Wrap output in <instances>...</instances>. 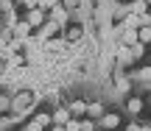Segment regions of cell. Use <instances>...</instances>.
Here are the masks:
<instances>
[{
  "mask_svg": "<svg viewBox=\"0 0 151 131\" xmlns=\"http://www.w3.org/2000/svg\"><path fill=\"white\" fill-rule=\"evenodd\" d=\"M59 28H62L59 22H53V20H48V22H45V25H39L37 31H34V36H37L39 42H48V39H53V33L59 31Z\"/></svg>",
  "mask_w": 151,
  "mask_h": 131,
  "instance_id": "1",
  "label": "cell"
},
{
  "mask_svg": "<svg viewBox=\"0 0 151 131\" xmlns=\"http://www.w3.org/2000/svg\"><path fill=\"white\" fill-rule=\"evenodd\" d=\"M25 20L31 22L34 31H37V28H39V25H45L50 17H48V11H45V9H28V11H25Z\"/></svg>",
  "mask_w": 151,
  "mask_h": 131,
  "instance_id": "2",
  "label": "cell"
},
{
  "mask_svg": "<svg viewBox=\"0 0 151 131\" xmlns=\"http://www.w3.org/2000/svg\"><path fill=\"white\" fill-rule=\"evenodd\" d=\"M118 33H120V42L129 45V48L140 42V28H123V25H120V28H118Z\"/></svg>",
  "mask_w": 151,
  "mask_h": 131,
  "instance_id": "3",
  "label": "cell"
},
{
  "mask_svg": "<svg viewBox=\"0 0 151 131\" xmlns=\"http://www.w3.org/2000/svg\"><path fill=\"white\" fill-rule=\"evenodd\" d=\"M48 17H50L53 22H59L62 28H65V25H67V20H70V9H65V6L59 3V6H53V9L48 11Z\"/></svg>",
  "mask_w": 151,
  "mask_h": 131,
  "instance_id": "4",
  "label": "cell"
},
{
  "mask_svg": "<svg viewBox=\"0 0 151 131\" xmlns=\"http://www.w3.org/2000/svg\"><path fill=\"white\" fill-rule=\"evenodd\" d=\"M11 28H14V36H17V39H28V36L34 33V25L25 20V17H22V20H17Z\"/></svg>",
  "mask_w": 151,
  "mask_h": 131,
  "instance_id": "5",
  "label": "cell"
},
{
  "mask_svg": "<svg viewBox=\"0 0 151 131\" xmlns=\"http://www.w3.org/2000/svg\"><path fill=\"white\" fill-rule=\"evenodd\" d=\"M118 126H120V115H115V112H104V117L98 120V128H106V131H112Z\"/></svg>",
  "mask_w": 151,
  "mask_h": 131,
  "instance_id": "6",
  "label": "cell"
},
{
  "mask_svg": "<svg viewBox=\"0 0 151 131\" xmlns=\"http://www.w3.org/2000/svg\"><path fill=\"white\" fill-rule=\"evenodd\" d=\"M115 59H118V64H120V67H126V64H132V61H134V53H132V48H129V45H123V42H120L118 56H115Z\"/></svg>",
  "mask_w": 151,
  "mask_h": 131,
  "instance_id": "7",
  "label": "cell"
},
{
  "mask_svg": "<svg viewBox=\"0 0 151 131\" xmlns=\"http://www.w3.org/2000/svg\"><path fill=\"white\" fill-rule=\"evenodd\" d=\"M34 123H37L39 128H50L53 126V112H39V115H34Z\"/></svg>",
  "mask_w": 151,
  "mask_h": 131,
  "instance_id": "8",
  "label": "cell"
},
{
  "mask_svg": "<svg viewBox=\"0 0 151 131\" xmlns=\"http://www.w3.org/2000/svg\"><path fill=\"white\" fill-rule=\"evenodd\" d=\"M70 117H73L70 109H56V112H53V126H65Z\"/></svg>",
  "mask_w": 151,
  "mask_h": 131,
  "instance_id": "9",
  "label": "cell"
},
{
  "mask_svg": "<svg viewBox=\"0 0 151 131\" xmlns=\"http://www.w3.org/2000/svg\"><path fill=\"white\" fill-rule=\"evenodd\" d=\"M67 109L73 112V117H84V115H87V103H84V100H81V98H76L73 103L67 106Z\"/></svg>",
  "mask_w": 151,
  "mask_h": 131,
  "instance_id": "10",
  "label": "cell"
},
{
  "mask_svg": "<svg viewBox=\"0 0 151 131\" xmlns=\"http://www.w3.org/2000/svg\"><path fill=\"white\" fill-rule=\"evenodd\" d=\"M22 64H25V56H22V53H14L9 61H6V70H22Z\"/></svg>",
  "mask_w": 151,
  "mask_h": 131,
  "instance_id": "11",
  "label": "cell"
},
{
  "mask_svg": "<svg viewBox=\"0 0 151 131\" xmlns=\"http://www.w3.org/2000/svg\"><path fill=\"white\" fill-rule=\"evenodd\" d=\"M87 117L101 120V117H104V103H87Z\"/></svg>",
  "mask_w": 151,
  "mask_h": 131,
  "instance_id": "12",
  "label": "cell"
},
{
  "mask_svg": "<svg viewBox=\"0 0 151 131\" xmlns=\"http://www.w3.org/2000/svg\"><path fill=\"white\" fill-rule=\"evenodd\" d=\"M126 112H129V115H140V112H143V100L140 98H132L129 103H126Z\"/></svg>",
  "mask_w": 151,
  "mask_h": 131,
  "instance_id": "13",
  "label": "cell"
},
{
  "mask_svg": "<svg viewBox=\"0 0 151 131\" xmlns=\"http://www.w3.org/2000/svg\"><path fill=\"white\" fill-rule=\"evenodd\" d=\"M148 6L151 3H146V0H132V14H146Z\"/></svg>",
  "mask_w": 151,
  "mask_h": 131,
  "instance_id": "14",
  "label": "cell"
},
{
  "mask_svg": "<svg viewBox=\"0 0 151 131\" xmlns=\"http://www.w3.org/2000/svg\"><path fill=\"white\" fill-rule=\"evenodd\" d=\"M81 131H98V123H95V117H81Z\"/></svg>",
  "mask_w": 151,
  "mask_h": 131,
  "instance_id": "15",
  "label": "cell"
},
{
  "mask_svg": "<svg viewBox=\"0 0 151 131\" xmlns=\"http://www.w3.org/2000/svg\"><path fill=\"white\" fill-rule=\"evenodd\" d=\"M132 14V3H120L118 9H115V17H118V20H123V17H129Z\"/></svg>",
  "mask_w": 151,
  "mask_h": 131,
  "instance_id": "16",
  "label": "cell"
},
{
  "mask_svg": "<svg viewBox=\"0 0 151 131\" xmlns=\"http://www.w3.org/2000/svg\"><path fill=\"white\" fill-rule=\"evenodd\" d=\"M132 78H137V81H151V67H143V70L132 73Z\"/></svg>",
  "mask_w": 151,
  "mask_h": 131,
  "instance_id": "17",
  "label": "cell"
},
{
  "mask_svg": "<svg viewBox=\"0 0 151 131\" xmlns=\"http://www.w3.org/2000/svg\"><path fill=\"white\" fill-rule=\"evenodd\" d=\"M67 131H81V117H70V120L65 123Z\"/></svg>",
  "mask_w": 151,
  "mask_h": 131,
  "instance_id": "18",
  "label": "cell"
},
{
  "mask_svg": "<svg viewBox=\"0 0 151 131\" xmlns=\"http://www.w3.org/2000/svg\"><path fill=\"white\" fill-rule=\"evenodd\" d=\"M132 53H134V59H143V53H146V42H137V45H132Z\"/></svg>",
  "mask_w": 151,
  "mask_h": 131,
  "instance_id": "19",
  "label": "cell"
},
{
  "mask_svg": "<svg viewBox=\"0 0 151 131\" xmlns=\"http://www.w3.org/2000/svg\"><path fill=\"white\" fill-rule=\"evenodd\" d=\"M140 42H146V45L151 42V25H143L140 28Z\"/></svg>",
  "mask_w": 151,
  "mask_h": 131,
  "instance_id": "20",
  "label": "cell"
},
{
  "mask_svg": "<svg viewBox=\"0 0 151 131\" xmlns=\"http://www.w3.org/2000/svg\"><path fill=\"white\" fill-rule=\"evenodd\" d=\"M37 6H39V9H45V11H50L53 6H59V0H37Z\"/></svg>",
  "mask_w": 151,
  "mask_h": 131,
  "instance_id": "21",
  "label": "cell"
},
{
  "mask_svg": "<svg viewBox=\"0 0 151 131\" xmlns=\"http://www.w3.org/2000/svg\"><path fill=\"white\" fill-rule=\"evenodd\" d=\"M118 89H123V92H129V78H120V75H118Z\"/></svg>",
  "mask_w": 151,
  "mask_h": 131,
  "instance_id": "22",
  "label": "cell"
},
{
  "mask_svg": "<svg viewBox=\"0 0 151 131\" xmlns=\"http://www.w3.org/2000/svg\"><path fill=\"white\" fill-rule=\"evenodd\" d=\"M62 6H65V9H78V0H62Z\"/></svg>",
  "mask_w": 151,
  "mask_h": 131,
  "instance_id": "23",
  "label": "cell"
},
{
  "mask_svg": "<svg viewBox=\"0 0 151 131\" xmlns=\"http://www.w3.org/2000/svg\"><path fill=\"white\" fill-rule=\"evenodd\" d=\"M22 6H25V9H39L37 0H22Z\"/></svg>",
  "mask_w": 151,
  "mask_h": 131,
  "instance_id": "24",
  "label": "cell"
},
{
  "mask_svg": "<svg viewBox=\"0 0 151 131\" xmlns=\"http://www.w3.org/2000/svg\"><path fill=\"white\" fill-rule=\"evenodd\" d=\"M0 9H3V11H11V0H0Z\"/></svg>",
  "mask_w": 151,
  "mask_h": 131,
  "instance_id": "25",
  "label": "cell"
},
{
  "mask_svg": "<svg viewBox=\"0 0 151 131\" xmlns=\"http://www.w3.org/2000/svg\"><path fill=\"white\" fill-rule=\"evenodd\" d=\"M126 131H140V126H137V123H129V126H126Z\"/></svg>",
  "mask_w": 151,
  "mask_h": 131,
  "instance_id": "26",
  "label": "cell"
},
{
  "mask_svg": "<svg viewBox=\"0 0 151 131\" xmlns=\"http://www.w3.org/2000/svg\"><path fill=\"white\" fill-rule=\"evenodd\" d=\"M6 106H9V100H6V98H3V95H0V112H3V109H6Z\"/></svg>",
  "mask_w": 151,
  "mask_h": 131,
  "instance_id": "27",
  "label": "cell"
},
{
  "mask_svg": "<svg viewBox=\"0 0 151 131\" xmlns=\"http://www.w3.org/2000/svg\"><path fill=\"white\" fill-rule=\"evenodd\" d=\"M140 131H151V126H148V123H146V126H140Z\"/></svg>",
  "mask_w": 151,
  "mask_h": 131,
  "instance_id": "28",
  "label": "cell"
},
{
  "mask_svg": "<svg viewBox=\"0 0 151 131\" xmlns=\"http://www.w3.org/2000/svg\"><path fill=\"white\" fill-rule=\"evenodd\" d=\"M3 45H9V42H6V39H3V36H0V48H3Z\"/></svg>",
  "mask_w": 151,
  "mask_h": 131,
  "instance_id": "29",
  "label": "cell"
},
{
  "mask_svg": "<svg viewBox=\"0 0 151 131\" xmlns=\"http://www.w3.org/2000/svg\"><path fill=\"white\" fill-rule=\"evenodd\" d=\"M3 25H6V22H3V17H0V28H3Z\"/></svg>",
  "mask_w": 151,
  "mask_h": 131,
  "instance_id": "30",
  "label": "cell"
},
{
  "mask_svg": "<svg viewBox=\"0 0 151 131\" xmlns=\"http://www.w3.org/2000/svg\"><path fill=\"white\" fill-rule=\"evenodd\" d=\"M98 131H106V128H98Z\"/></svg>",
  "mask_w": 151,
  "mask_h": 131,
  "instance_id": "31",
  "label": "cell"
},
{
  "mask_svg": "<svg viewBox=\"0 0 151 131\" xmlns=\"http://www.w3.org/2000/svg\"><path fill=\"white\" fill-rule=\"evenodd\" d=\"M148 14H151V6H148Z\"/></svg>",
  "mask_w": 151,
  "mask_h": 131,
  "instance_id": "32",
  "label": "cell"
},
{
  "mask_svg": "<svg viewBox=\"0 0 151 131\" xmlns=\"http://www.w3.org/2000/svg\"><path fill=\"white\" fill-rule=\"evenodd\" d=\"M146 3H151V0H146Z\"/></svg>",
  "mask_w": 151,
  "mask_h": 131,
  "instance_id": "33",
  "label": "cell"
},
{
  "mask_svg": "<svg viewBox=\"0 0 151 131\" xmlns=\"http://www.w3.org/2000/svg\"><path fill=\"white\" fill-rule=\"evenodd\" d=\"M59 3H62V0H59Z\"/></svg>",
  "mask_w": 151,
  "mask_h": 131,
  "instance_id": "34",
  "label": "cell"
}]
</instances>
